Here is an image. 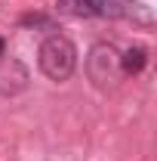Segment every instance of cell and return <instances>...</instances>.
<instances>
[{
	"instance_id": "obj_1",
	"label": "cell",
	"mask_w": 157,
	"mask_h": 161,
	"mask_svg": "<svg viewBox=\"0 0 157 161\" xmlns=\"http://www.w3.org/2000/svg\"><path fill=\"white\" fill-rule=\"evenodd\" d=\"M37 65L49 80H68L74 75V65H77V47L65 34H49L40 43Z\"/></svg>"
},
{
	"instance_id": "obj_2",
	"label": "cell",
	"mask_w": 157,
	"mask_h": 161,
	"mask_svg": "<svg viewBox=\"0 0 157 161\" xmlns=\"http://www.w3.org/2000/svg\"><path fill=\"white\" fill-rule=\"evenodd\" d=\"M86 75L96 84L99 90H108L120 80V53L111 47V43H96L86 56Z\"/></svg>"
},
{
	"instance_id": "obj_3",
	"label": "cell",
	"mask_w": 157,
	"mask_h": 161,
	"mask_svg": "<svg viewBox=\"0 0 157 161\" xmlns=\"http://www.w3.org/2000/svg\"><path fill=\"white\" fill-rule=\"evenodd\" d=\"M31 84L28 65L16 56H0V93L3 96H19Z\"/></svg>"
},
{
	"instance_id": "obj_4",
	"label": "cell",
	"mask_w": 157,
	"mask_h": 161,
	"mask_svg": "<svg viewBox=\"0 0 157 161\" xmlns=\"http://www.w3.org/2000/svg\"><path fill=\"white\" fill-rule=\"evenodd\" d=\"M62 13H71V16H108V19H117L120 9H123V0H59Z\"/></svg>"
},
{
	"instance_id": "obj_5",
	"label": "cell",
	"mask_w": 157,
	"mask_h": 161,
	"mask_svg": "<svg viewBox=\"0 0 157 161\" xmlns=\"http://www.w3.org/2000/svg\"><path fill=\"white\" fill-rule=\"evenodd\" d=\"M145 62H148L145 47H129L126 53H120V71L123 75H139L145 68Z\"/></svg>"
},
{
	"instance_id": "obj_6",
	"label": "cell",
	"mask_w": 157,
	"mask_h": 161,
	"mask_svg": "<svg viewBox=\"0 0 157 161\" xmlns=\"http://www.w3.org/2000/svg\"><path fill=\"white\" fill-rule=\"evenodd\" d=\"M120 16H126L129 22H136V25H142V28H151V25H154L151 6H145V3H123Z\"/></svg>"
},
{
	"instance_id": "obj_7",
	"label": "cell",
	"mask_w": 157,
	"mask_h": 161,
	"mask_svg": "<svg viewBox=\"0 0 157 161\" xmlns=\"http://www.w3.org/2000/svg\"><path fill=\"white\" fill-rule=\"evenodd\" d=\"M3 50H6V40L0 37V56H3Z\"/></svg>"
}]
</instances>
